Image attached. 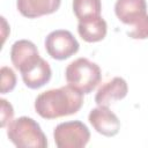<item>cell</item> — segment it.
Segmentation results:
<instances>
[{"label":"cell","mask_w":148,"mask_h":148,"mask_svg":"<svg viewBox=\"0 0 148 148\" xmlns=\"http://www.w3.org/2000/svg\"><path fill=\"white\" fill-rule=\"evenodd\" d=\"M1 103V127H6L7 124H10L13 121V116H14V110L10 103H8L5 98L0 99Z\"/></svg>","instance_id":"cell-15"},{"label":"cell","mask_w":148,"mask_h":148,"mask_svg":"<svg viewBox=\"0 0 148 148\" xmlns=\"http://www.w3.org/2000/svg\"><path fill=\"white\" fill-rule=\"evenodd\" d=\"M82 104L83 94L67 84L39 94L35 101V110L44 119H56L76 113Z\"/></svg>","instance_id":"cell-1"},{"label":"cell","mask_w":148,"mask_h":148,"mask_svg":"<svg viewBox=\"0 0 148 148\" xmlns=\"http://www.w3.org/2000/svg\"><path fill=\"white\" fill-rule=\"evenodd\" d=\"M106 22L101 15L79 20L77 32L80 37L88 43H95L104 39V37L106 36Z\"/></svg>","instance_id":"cell-11"},{"label":"cell","mask_w":148,"mask_h":148,"mask_svg":"<svg viewBox=\"0 0 148 148\" xmlns=\"http://www.w3.org/2000/svg\"><path fill=\"white\" fill-rule=\"evenodd\" d=\"M8 139L18 148H46L47 140L39 124L30 117L13 120L7 128Z\"/></svg>","instance_id":"cell-2"},{"label":"cell","mask_w":148,"mask_h":148,"mask_svg":"<svg viewBox=\"0 0 148 148\" xmlns=\"http://www.w3.org/2000/svg\"><path fill=\"white\" fill-rule=\"evenodd\" d=\"M61 0H17L18 12L28 18H36L58 10Z\"/></svg>","instance_id":"cell-12"},{"label":"cell","mask_w":148,"mask_h":148,"mask_svg":"<svg viewBox=\"0 0 148 148\" xmlns=\"http://www.w3.org/2000/svg\"><path fill=\"white\" fill-rule=\"evenodd\" d=\"M127 92V82L123 77L116 76L99 87L95 96V102L97 105L109 106V104H111L112 102L125 98Z\"/></svg>","instance_id":"cell-9"},{"label":"cell","mask_w":148,"mask_h":148,"mask_svg":"<svg viewBox=\"0 0 148 148\" xmlns=\"http://www.w3.org/2000/svg\"><path fill=\"white\" fill-rule=\"evenodd\" d=\"M79 42L68 30H54L45 38L46 52L56 60H65L71 58L79 51Z\"/></svg>","instance_id":"cell-5"},{"label":"cell","mask_w":148,"mask_h":148,"mask_svg":"<svg viewBox=\"0 0 148 148\" xmlns=\"http://www.w3.org/2000/svg\"><path fill=\"white\" fill-rule=\"evenodd\" d=\"M20 73L22 75L24 84L30 89L42 88L50 81L52 75V71L49 62L40 57L22 71H20Z\"/></svg>","instance_id":"cell-8"},{"label":"cell","mask_w":148,"mask_h":148,"mask_svg":"<svg viewBox=\"0 0 148 148\" xmlns=\"http://www.w3.org/2000/svg\"><path fill=\"white\" fill-rule=\"evenodd\" d=\"M53 138L58 148H82L89 142L90 132L80 120L65 121L54 128Z\"/></svg>","instance_id":"cell-4"},{"label":"cell","mask_w":148,"mask_h":148,"mask_svg":"<svg viewBox=\"0 0 148 148\" xmlns=\"http://www.w3.org/2000/svg\"><path fill=\"white\" fill-rule=\"evenodd\" d=\"M127 35L133 39H146L148 38V18L142 22L140 25L133 28L131 31H127Z\"/></svg>","instance_id":"cell-16"},{"label":"cell","mask_w":148,"mask_h":148,"mask_svg":"<svg viewBox=\"0 0 148 148\" xmlns=\"http://www.w3.org/2000/svg\"><path fill=\"white\" fill-rule=\"evenodd\" d=\"M1 84H0V91L1 94H7L12 91L16 86V75L14 71L10 67L3 66L1 67Z\"/></svg>","instance_id":"cell-14"},{"label":"cell","mask_w":148,"mask_h":148,"mask_svg":"<svg viewBox=\"0 0 148 148\" xmlns=\"http://www.w3.org/2000/svg\"><path fill=\"white\" fill-rule=\"evenodd\" d=\"M73 10L79 20L101 15V0H73Z\"/></svg>","instance_id":"cell-13"},{"label":"cell","mask_w":148,"mask_h":148,"mask_svg":"<svg viewBox=\"0 0 148 148\" xmlns=\"http://www.w3.org/2000/svg\"><path fill=\"white\" fill-rule=\"evenodd\" d=\"M38 58L39 53L37 46L28 39H20L12 45L10 60L14 67L18 71H22Z\"/></svg>","instance_id":"cell-10"},{"label":"cell","mask_w":148,"mask_h":148,"mask_svg":"<svg viewBox=\"0 0 148 148\" xmlns=\"http://www.w3.org/2000/svg\"><path fill=\"white\" fill-rule=\"evenodd\" d=\"M114 13L119 21L132 28L138 27L148 17L146 0H117Z\"/></svg>","instance_id":"cell-6"},{"label":"cell","mask_w":148,"mask_h":148,"mask_svg":"<svg viewBox=\"0 0 148 148\" xmlns=\"http://www.w3.org/2000/svg\"><path fill=\"white\" fill-rule=\"evenodd\" d=\"M65 77L68 86L82 94H89L101 82L102 74L97 64L87 58H79L66 67Z\"/></svg>","instance_id":"cell-3"},{"label":"cell","mask_w":148,"mask_h":148,"mask_svg":"<svg viewBox=\"0 0 148 148\" xmlns=\"http://www.w3.org/2000/svg\"><path fill=\"white\" fill-rule=\"evenodd\" d=\"M88 120L98 132L104 136H114L120 130V121L118 117L105 105H98L89 112Z\"/></svg>","instance_id":"cell-7"}]
</instances>
